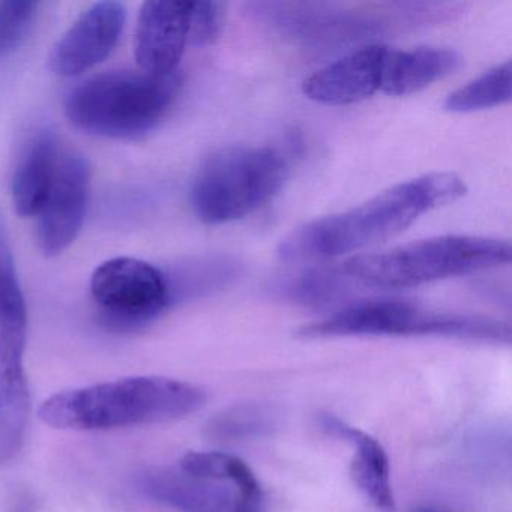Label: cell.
<instances>
[{"label": "cell", "mask_w": 512, "mask_h": 512, "mask_svg": "<svg viewBox=\"0 0 512 512\" xmlns=\"http://www.w3.org/2000/svg\"><path fill=\"white\" fill-rule=\"evenodd\" d=\"M466 193V184L455 173H428L349 211L298 227L281 241L277 254L286 263H325L395 238L422 215L457 202Z\"/></svg>", "instance_id": "6da1fadb"}, {"label": "cell", "mask_w": 512, "mask_h": 512, "mask_svg": "<svg viewBox=\"0 0 512 512\" xmlns=\"http://www.w3.org/2000/svg\"><path fill=\"white\" fill-rule=\"evenodd\" d=\"M205 403L194 383L136 376L58 392L41 404L40 418L59 430L107 431L178 421Z\"/></svg>", "instance_id": "7a4b0ae2"}, {"label": "cell", "mask_w": 512, "mask_h": 512, "mask_svg": "<svg viewBox=\"0 0 512 512\" xmlns=\"http://www.w3.org/2000/svg\"><path fill=\"white\" fill-rule=\"evenodd\" d=\"M511 259V245L502 239L448 235L352 257L340 266L355 286L397 290L499 268Z\"/></svg>", "instance_id": "3957f363"}, {"label": "cell", "mask_w": 512, "mask_h": 512, "mask_svg": "<svg viewBox=\"0 0 512 512\" xmlns=\"http://www.w3.org/2000/svg\"><path fill=\"white\" fill-rule=\"evenodd\" d=\"M179 88L178 74H104L74 88L65 101V112L77 128L92 136L139 139L163 121Z\"/></svg>", "instance_id": "277c9868"}, {"label": "cell", "mask_w": 512, "mask_h": 512, "mask_svg": "<svg viewBox=\"0 0 512 512\" xmlns=\"http://www.w3.org/2000/svg\"><path fill=\"white\" fill-rule=\"evenodd\" d=\"M286 178V160L275 149L229 146L200 167L191 187V206L208 226L233 223L271 202Z\"/></svg>", "instance_id": "5b68a950"}, {"label": "cell", "mask_w": 512, "mask_h": 512, "mask_svg": "<svg viewBox=\"0 0 512 512\" xmlns=\"http://www.w3.org/2000/svg\"><path fill=\"white\" fill-rule=\"evenodd\" d=\"M28 308L17 274L0 277V464L25 442L31 391L25 371Z\"/></svg>", "instance_id": "8992f818"}, {"label": "cell", "mask_w": 512, "mask_h": 512, "mask_svg": "<svg viewBox=\"0 0 512 512\" xmlns=\"http://www.w3.org/2000/svg\"><path fill=\"white\" fill-rule=\"evenodd\" d=\"M91 292L103 322L116 331H134L154 322L172 305L169 278L151 263L116 257L101 263Z\"/></svg>", "instance_id": "52a82bcc"}, {"label": "cell", "mask_w": 512, "mask_h": 512, "mask_svg": "<svg viewBox=\"0 0 512 512\" xmlns=\"http://www.w3.org/2000/svg\"><path fill=\"white\" fill-rule=\"evenodd\" d=\"M460 314L430 313L397 299L356 302L299 331L305 338L332 337H439L460 338Z\"/></svg>", "instance_id": "ba28073f"}, {"label": "cell", "mask_w": 512, "mask_h": 512, "mask_svg": "<svg viewBox=\"0 0 512 512\" xmlns=\"http://www.w3.org/2000/svg\"><path fill=\"white\" fill-rule=\"evenodd\" d=\"M140 490L176 512H268L262 485L158 469L140 478Z\"/></svg>", "instance_id": "9c48e42d"}, {"label": "cell", "mask_w": 512, "mask_h": 512, "mask_svg": "<svg viewBox=\"0 0 512 512\" xmlns=\"http://www.w3.org/2000/svg\"><path fill=\"white\" fill-rule=\"evenodd\" d=\"M92 170L77 152L59 157L55 181L38 221V244L47 256H58L71 247L88 212Z\"/></svg>", "instance_id": "30bf717a"}, {"label": "cell", "mask_w": 512, "mask_h": 512, "mask_svg": "<svg viewBox=\"0 0 512 512\" xmlns=\"http://www.w3.org/2000/svg\"><path fill=\"white\" fill-rule=\"evenodd\" d=\"M127 10L119 2H98L62 35L50 55V67L62 77L86 73L109 58L124 31Z\"/></svg>", "instance_id": "8fae6325"}, {"label": "cell", "mask_w": 512, "mask_h": 512, "mask_svg": "<svg viewBox=\"0 0 512 512\" xmlns=\"http://www.w3.org/2000/svg\"><path fill=\"white\" fill-rule=\"evenodd\" d=\"M193 2H146L136 29V59L142 73L155 77L178 74L190 37Z\"/></svg>", "instance_id": "7c38bea8"}, {"label": "cell", "mask_w": 512, "mask_h": 512, "mask_svg": "<svg viewBox=\"0 0 512 512\" xmlns=\"http://www.w3.org/2000/svg\"><path fill=\"white\" fill-rule=\"evenodd\" d=\"M388 50L382 44L355 50L305 79L302 92L323 106H349L368 100L382 89Z\"/></svg>", "instance_id": "4fadbf2b"}, {"label": "cell", "mask_w": 512, "mask_h": 512, "mask_svg": "<svg viewBox=\"0 0 512 512\" xmlns=\"http://www.w3.org/2000/svg\"><path fill=\"white\" fill-rule=\"evenodd\" d=\"M323 427L353 446L350 475L359 491L379 511H394L395 496L392 490L391 467L382 443L365 431L350 427L334 416H326L323 419Z\"/></svg>", "instance_id": "5bb4252c"}, {"label": "cell", "mask_w": 512, "mask_h": 512, "mask_svg": "<svg viewBox=\"0 0 512 512\" xmlns=\"http://www.w3.org/2000/svg\"><path fill=\"white\" fill-rule=\"evenodd\" d=\"M461 67V56L443 47L388 50L383 67V94L404 97L416 94L439 80L452 76Z\"/></svg>", "instance_id": "9a60e30c"}, {"label": "cell", "mask_w": 512, "mask_h": 512, "mask_svg": "<svg viewBox=\"0 0 512 512\" xmlns=\"http://www.w3.org/2000/svg\"><path fill=\"white\" fill-rule=\"evenodd\" d=\"M59 143L53 131L38 130L29 140L13 176V202L22 217H38L58 169Z\"/></svg>", "instance_id": "2e32d148"}, {"label": "cell", "mask_w": 512, "mask_h": 512, "mask_svg": "<svg viewBox=\"0 0 512 512\" xmlns=\"http://www.w3.org/2000/svg\"><path fill=\"white\" fill-rule=\"evenodd\" d=\"M509 101H511V61H506L449 94L443 107L446 112L473 113L503 106Z\"/></svg>", "instance_id": "e0dca14e"}, {"label": "cell", "mask_w": 512, "mask_h": 512, "mask_svg": "<svg viewBox=\"0 0 512 512\" xmlns=\"http://www.w3.org/2000/svg\"><path fill=\"white\" fill-rule=\"evenodd\" d=\"M355 284L338 265L310 269L286 278L278 284V292L286 298L305 305H323L346 296Z\"/></svg>", "instance_id": "ac0fdd59"}, {"label": "cell", "mask_w": 512, "mask_h": 512, "mask_svg": "<svg viewBox=\"0 0 512 512\" xmlns=\"http://www.w3.org/2000/svg\"><path fill=\"white\" fill-rule=\"evenodd\" d=\"M272 425L271 410L259 404H241L214 416L208 424V434L217 440L247 439L263 436Z\"/></svg>", "instance_id": "d6986e66"}, {"label": "cell", "mask_w": 512, "mask_h": 512, "mask_svg": "<svg viewBox=\"0 0 512 512\" xmlns=\"http://www.w3.org/2000/svg\"><path fill=\"white\" fill-rule=\"evenodd\" d=\"M236 274H238V266L233 262H227L226 259L190 265L187 269H182L181 274H178V280H169L172 299L175 301L181 295L187 296L217 289L235 278Z\"/></svg>", "instance_id": "ffe728a7"}, {"label": "cell", "mask_w": 512, "mask_h": 512, "mask_svg": "<svg viewBox=\"0 0 512 512\" xmlns=\"http://www.w3.org/2000/svg\"><path fill=\"white\" fill-rule=\"evenodd\" d=\"M38 2H0V61L10 58L34 26Z\"/></svg>", "instance_id": "44dd1931"}, {"label": "cell", "mask_w": 512, "mask_h": 512, "mask_svg": "<svg viewBox=\"0 0 512 512\" xmlns=\"http://www.w3.org/2000/svg\"><path fill=\"white\" fill-rule=\"evenodd\" d=\"M224 23V4L193 2L188 43L197 47L211 46L220 37Z\"/></svg>", "instance_id": "7402d4cb"}, {"label": "cell", "mask_w": 512, "mask_h": 512, "mask_svg": "<svg viewBox=\"0 0 512 512\" xmlns=\"http://www.w3.org/2000/svg\"><path fill=\"white\" fill-rule=\"evenodd\" d=\"M410 512H443L440 509L428 508V506H418V508H413Z\"/></svg>", "instance_id": "603a6c76"}]
</instances>
